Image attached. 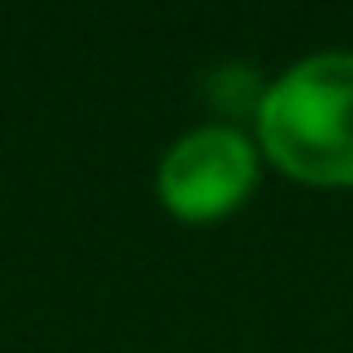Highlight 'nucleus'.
Here are the masks:
<instances>
[{
    "label": "nucleus",
    "mask_w": 353,
    "mask_h": 353,
    "mask_svg": "<svg viewBox=\"0 0 353 353\" xmlns=\"http://www.w3.org/2000/svg\"><path fill=\"white\" fill-rule=\"evenodd\" d=\"M252 136L281 179L353 194V49H314L276 68Z\"/></svg>",
    "instance_id": "1"
},
{
    "label": "nucleus",
    "mask_w": 353,
    "mask_h": 353,
    "mask_svg": "<svg viewBox=\"0 0 353 353\" xmlns=\"http://www.w3.org/2000/svg\"><path fill=\"white\" fill-rule=\"evenodd\" d=\"M266 179V160L256 150L252 126L194 121L184 126L155 160V203L184 228L228 223L252 203Z\"/></svg>",
    "instance_id": "2"
},
{
    "label": "nucleus",
    "mask_w": 353,
    "mask_h": 353,
    "mask_svg": "<svg viewBox=\"0 0 353 353\" xmlns=\"http://www.w3.org/2000/svg\"><path fill=\"white\" fill-rule=\"evenodd\" d=\"M271 73H261L247 59H218L213 68H203L199 78V97L208 107V121H228V126H252L261 112Z\"/></svg>",
    "instance_id": "3"
}]
</instances>
